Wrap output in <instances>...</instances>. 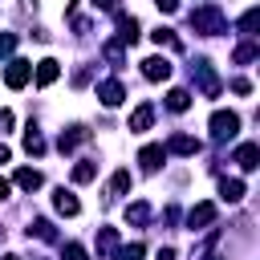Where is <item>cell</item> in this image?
<instances>
[{
    "label": "cell",
    "instance_id": "cell-1",
    "mask_svg": "<svg viewBox=\"0 0 260 260\" xmlns=\"http://www.w3.org/2000/svg\"><path fill=\"white\" fill-rule=\"evenodd\" d=\"M191 28L203 32V37H219V32H228V20H223V12L215 4H203V8L191 12Z\"/></svg>",
    "mask_w": 260,
    "mask_h": 260
},
{
    "label": "cell",
    "instance_id": "cell-2",
    "mask_svg": "<svg viewBox=\"0 0 260 260\" xmlns=\"http://www.w3.org/2000/svg\"><path fill=\"white\" fill-rule=\"evenodd\" d=\"M207 126H211V138H219V142H223V138H236V130H240V114H232V110H215Z\"/></svg>",
    "mask_w": 260,
    "mask_h": 260
},
{
    "label": "cell",
    "instance_id": "cell-3",
    "mask_svg": "<svg viewBox=\"0 0 260 260\" xmlns=\"http://www.w3.org/2000/svg\"><path fill=\"white\" fill-rule=\"evenodd\" d=\"M28 77H32V65L28 61H8V69H4V81H8V89H24L28 85Z\"/></svg>",
    "mask_w": 260,
    "mask_h": 260
},
{
    "label": "cell",
    "instance_id": "cell-4",
    "mask_svg": "<svg viewBox=\"0 0 260 260\" xmlns=\"http://www.w3.org/2000/svg\"><path fill=\"white\" fill-rule=\"evenodd\" d=\"M191 73H195V81H199V89H203L207 98H219V77L211 73V65H207V61H195V65H191Z\"/></svg>",
    "mask_w": 260,
    "mask_h": 260
},
{
    "label": "cell",
    "instance_id": "cell-5",
    "mask_svg": "<svg viewBox=\"0 0 260 260\" xmlns=\"http://www.w3.org/2000/svg\"><path fill=\"white\" fill-rule=\"evenodd\" d=\"M162 158H167V146H158V142H150V146H142V150H138V162H142V171H146V175H154V171L162 167Z\"/></svg>",
    "mask_w": 260,
    "mask_h": 260
},
{
    "label": "cell",
    "instance_id": "cell-6",
    "mask_svg": "<svg viewBox=\"0 0 260 260\" xmlns=\"http://www.w3.org/2000/svg\"><path fill=\"white\" fill-rule=\"evenodd\" d=\"M207 223H215V203H195V207L187 211V228L199 232V228H207Z\"/></svg>",
    "mask_w": 260,
    "mask_h": 260
},
{
    "label": "cell",
    "instance_id": "cell-7",
    "mask_svg": "<svg viewBox=\"0 0 260 260\" xmlns=\"http://www.w3.org/2000/svg\"><path fill=\"white\" fill-rule=\"evenodd\" d=\"M142 77L146 81H167L171 77V61L167 57H146L142 61Z\"/></svg>",
    "mask_w": 260,
    "mask_h": 260
},
{
    "label": "cell",
    "instance_id": "cell-8",
    "mask_svg": "<svg viewBox=\"0 0 260 260\" xmlns=\"http://www.w3.org/2000/svg\"><path fill=\"white\" fill-rule=\"evenodd\" d=\"M98 98H102V106H122V98H126V89H122V81H102L98 85Z\"/></svg>",
    "mask_w": 260,
    "mask_h": 260
},
{
    "label": "cell",
    "instance_id": "cell-9",
    "mask_svg": "<svg viewBox=\"0 0 260 260\" xmlns=\"http://www.w3.org/2000/svg\"><path fill=\"white\" fill-rule=\"evenodd\" d=\"M236 162H240L244 171H256V167H260V146H256V142L236 146Z\"/></svg>",
    "mask_w": 260,
    "mask_h": 260
},
{
    "label": "cell",
    "instance_id": "cell-10",
    "mask_svg": "<svg viewBox=\"0 0 260 260\" xmlns=\"http://www.w3.org/2000/svg\"><path fill=\"white\" fill-rule=\"evenodd\" d=\"M118 41H122V45H134V41H138V20L126 16V12H118Z\"/></svg>",
    "mask_w": 260,
    "mask_h": 260
},
{
    "label": "cell",
    "instance_id": "cell-11",
    "mask_svg": "<svg viewBox=\"0 0 260 260\" xmlns=\"http://www.w3.org/2000/svg\"><path fill=\"white\" fill-rule=\"evenodd\" d=\"M61 77V65L53 61V57H45V61H37V85H53Z\"/></svg>",
    "mask_w": 260,
    "mask_h": 260
},
{
    "label": "cell",
    "instance_id": "cell-12",
    "mask_svg": "<svg viewBox=\"0 0 260 260\" xmlns=\"http://www.w3.org/2000/svg\"><path fill=\"white\" fill-rule=\"evenodd\" d=\"M85 138H89L85 126H69V130H61V142H57V146H61V150H77Z\"/></svg>",
    "mask_w": 260,
    "mask_h": 260
},
{
    "label": "cell",
    "instance_id": "cell-13",
    "mask_svg": "<svg viewBox=\"0 0 260 260\" xmlns=\"http://www.w3.org/2000/svg\"><path fill=\"white\" fill-rule=\"evenodd\" d=\"M167 150H171V154H199V138H191V134H175V138L167 142Z\"/></svg>",
    "mask_w": 260,
    "mask_h": 260
},
{
    "label": "cell",
    "instance_id": "cell-14",
    "mask_svg": "<svg viewBox=\"0 0 260 260\" xmlns=\"http://www.w3.org/2000/svg\"><path fill=\"white\" fill-rule=\"evenodd\" d=\"M53 207H57L61 215H77V211H81V203H77V195H73V191H65V187H61V191L53 195Z\"/></svg>",
    "mask_w": 260,
    "mask_h": 260
},
{
    "label": "cell",
    "instance_id": "cell-15",
    "mask_svg": "<svg viewBox=\"0 0 260 260\" xmlns=\"http://www.w3.org/2000/svg\"><path fill=\"white\" fill-rule=\"evenodd\" d=\"M150 122H154V106H150V102H142V106L130 114V130H146Z\"/></svg>",
    "mask_w": 260,
    "mask_h": 260
},
{
    "label": "cell",
    "instance_id": "cell-16",
    "mask_svg": "<svg viewBox=\"0 0 260 260\" xmlns=\"http://www.w3.org/2000/svg\"><path fill=\"white\" fill-rule=\"evenodd\" d=\"M41 183H45V175H41V171H32V167H20V171H16V187H24V191H37Z\"/></svg>",
    "mask_w": 260,
    "mask_h": 260
},
{
    "label": "cell",
    "instance_id": "cell-17",
    "mask_svg": "<svg viewBox=\"0 0 260 260\" xmlns=\"http://www.w3.org/2000/svg\"><path fill=\"white\" fill-rule=\"evenodd\" d=\"M219 195H223L228 203H240V199H244V183H240V179H223V183H219Z\"/></svg>",
    "mask_w": 260,
    "mask_h": 260
},
{
    "label": "cell",
    "instance_id": "cell-18",
    "mask_svg": "<svg viewBox=\"0 0 260 260\" xmlns=\"http://www.w3.org/2000/svg\"><path fill=\"white\" fill-rule=\"evenodd\" d=\"M98 252H102V256L118 252V232H114V228H102V232H98Z\"/></svg>",
    "mask_w": 260,
    "mask_h": 260
},
{
    "label": "cell",
    "instance_id": "cell-19",
    "mask_svg": "<svg viewBox=\"0 0 260 260\" xmlns=\"http://www.w3.org/2000/svg\"><path fill=\"white\" fill-rule=\"evenodd\" d=\"M187 106H191V93H187V89H171V93H167V110H175V114H183Z\"/></svg>",
    "mask_w": 260,
    "mask_h": 260
},
{
    "label": "cell",
    "instance_id": "cell-20",
    "mask_svg": "<svg viewBox=\"0 0 260 260\" xmlns=\"http://www.w3.org/2000/svg\"><path fill=\"white\" fill-rule=\"evenodd\" d=\"M146 219H150V203H142V199H138V203H130V207H126V223H146Z\"/></svg>",
    "mask_w": 260,
    "mask_h": 260
},
{
    "label": "cell",
    "instance_id": "cell-21",
    "mask_svg": "<svg viewBox=\"0 0 260 260\" xmlns=\"http://www.w3.org/2000/svg\"><path fill=\"white\" fill-rule=\"evenodd\" d=\"M256 53H260V49H256L252 41H244V45H236V53H232V61H236V65H248V61H256Z\"/></svg>",
    "mask_w": 260,
    "mask_h": 260
},
{
    "label": "cell",
    "instance_id": "cell-22",
    "mask_svg": "<svg viewBox=\"0 0 260 260\" xmlns=\"http://www.w3.org/2000/svg\"><path fill=\"white\" fill-rule=\"evenodd\" d=\"M24 150H28V154H45V138L37 134V126L24 130Z\"/></svg>",
    "mask_w": 260,
    "mask_h": 260
},
{
    "label": "cell",
    "instance_id": "cell-23",
    "mask_svg": "<svg viewBox=\"0 0 260 260\" xmlns=\"http://www.w3.org/2000/svg\"><path fill=\"white\" fill-rule=\"evenodd\" d=\"M150 41H154V45H167V49H183V45H179V37H175L171 28H154V32H150Z\"/></svg>",
    "mask_w": 260,
    "mask_h": 260
},
{
    "label": "cell",
    "instance_id": "cell-24",
    "mask_svg": "<svg viewBox=\"0 0 260 260\" xmlns=\"http://www.w3.org/2000/svg\"><path fill=\"white\" fill-rule=\"evenodd\" d=\"M130 191V171H114V179H110V195H126Z\"/></svg>",
    "mask_w": 260,
    "mask_h": 260
},
{
    "label": "cell",
    "instance_id": "cell-25",
    "mask_svg": "<svg viewBox=\"0 0 260 260\" xmlns=\"http://www.w3.org/2000/svg\"><path fill=\"white\" fill-rule=\"evenodd\" d=\"M28 236H37V240H57V232H53V223H49V219H32Z\"/></svg>",
    "mask_w": 260,
    "mask_h": 260
},
{
    "label": "cell",
    "instance_id": "cell-26",
    "mask_svg": "<svg viewBox=\"0 0 260 260\" xmlns=\"http://www.w3.org/2000/svg\"><path fill=\"white\" fill-rule=\"evenodd\" d=\"M93 175H98V167H93V162H89V158H85V162H77V167H73V183H89V179H93Z\"/></svg>",
    "mask_w": 260,
    "mask_h": 260
},
{
    "label": "cell",
    "instance_id": "cell-27",
    "mask_svg": "<svg viewBox=\"0 0 260 260\" xmlns=\"http://www.w3.org/2000/svg\"><path fill=\"white\" fill-rule=\"evenodd\" d=\"M256 24H260V8H248V12L240 16V32H252Z\"/></svg>",
    "mask_w": 260,
    "mask_h": 260
},
{
    "label": "cell",
    "instance_id": "cell-28",
    "mask_svg": "<svg viewBox=\"0 0 260 260\" xmlns=\"http://www.w3.org/2000/svg\"><path fill=\"white\" fill-rule=\"evenodd\" d=\"M61 260H89V252H85L81 244H65V248H61Z\"/></svg>",
    "mask_w": 260,
    "mask_h": 260
},
{
    "label": "cell",
    "instance_id": "cell-29",
    "mask_svg": "<svg viewBox=\"0 0 260 260\" xmlns=\"http://www.w3.org/2000/svg\"><path fill=\"white\" fill-rule=\"evenodd\" d=\"M142 252H146L142 244H126V248L118 252V260H142Z\"/></svg>",
    "mask_w": 260,
    "mask_h": 260
},
{
    "label": "cell",
    "instance_id": "cell-30",
    "mask_svg": "<svg viewBox=\"0 0 260 260\" xmlns=\"http://www.w3.org/2000/svg\"><path fill=\"white\" fill-rule=\"evenodd\" d=\"M12 49H16V37L12 32H0V57H8Z\"/></svg>",
    "mask_w": 260,
    "mask_h": 260
},
{
    "label": "cell",
    "instance_id": "cell-31",
    "mask_svg": "<svg viewBox=\"0 0 260 260\" xmlns=\"http://www.w3.org/2000/svg\"><path fill=\"white\" fill-rule=\"evenodd\" d=\"M106 57H110L114 65H122V45H106Z\"/></svg>",
    "mask_w": 260,
    "mask_h": 260
},
{
    "label": "cell",
    "instance_id": "cell-32",
    "mask_svg": "<svg viewBox=\"0 0 260 260\" xmlns=\"http://www.w3.org/2000/svg\"><path fill=\"white\" fill-rule=\"evenodd\" d=\"M232 89H236V93H252V81H248V77H236Z\"/></svg>",
    "mask_w": 260,
    "mask_h": 260
},
{
    "label": "cell",
    "instance_id": "cell-33",
    "mask_svg": "<svg viewBox=\"0 0 260 260\" xmlns=\"http://www.w3.org/2000/svg\"><path fill=\"white\" fill-rule=\"evenodd\" d=\"M12 122H16V118H12V110H0V130H8Z\"/></svg>",
    "mask_w": 260,
    "mask_h": 260
},
{
    "label": "cell",
    "instance_id": "cell-34",
    "mask_svg": "<svg viewBox=\"0 0 260 260\" xmlns=\"http://www.w3.org/2000/svg\"><path fill=\"white\" fill-rule=\"evenodd\" d=\"M154 260H175V248H158V252H154Z\"/></svg>",
    "mask_w": 260,
    "mask_h": 260
},
{
    "label": "cell",
    "instance_id": "cell-35",
    "mask_svg": "<svg viewBox=\"0 0 260 260\" xmlns=\"http://www.w3.org/2000/svg\"><path fill=\"white\" fill-rule=\"evenodd\" d=\"M98 8H106V12H118V0H93Z\"/></svg>",
    "mask_w": 260,
    "mask_h": 260
},
{
    "label": "cell",
    "instance_id": "cell-36",
    "mask_svg": "<svg viewBox=\"0 0 260 260\" xmlns=\"http://www.w3.org/2000/svg\"><path fill=\"white\" fill-rule=\"evenodd\" d=\"M154 4H158L162 12H175V8H179V0H154Z\"/></svg>",
    "mask_w": 260,
    "mask_h": 260
},
{
    "label": "cell",
    "instance_id": "cell-37",
    "mask_svg": "<svg viewBox=\"0 0 260 260\" xmlns=\"http://www.w3.org/2000/svg\"><path fill=\"white\" fill-rule=\"evenodd\" d=\"M8 191H12V183H8V179H0V199H8Z\"/></svg>",
    "mask_w": 260,
    "mask_h": 260
},
{
    "label": "cell",
    "instance_id": "cell-38",
    "mask_svg": "<svg viewBox=\"0 0 260 260\" xmlns=\"http://www.w3.org/2000/svg\"><path fill=\"white\" fill-rule=\"evenodd\" d=\"M8 158H12V150H8L4 142H0V162H8Z\"/></svg>",
    "mask_w": 260,
    "mask_h": 260
},
{
    "label": "cell",
    "instance_id": "cell-39",
    "mask_svg": "<svg viewBox=\"0 0 260 260\" xmlns=\"http://www.w3.org/2000/svg\"><path fill=\"white\" fill-rule=\"evenodd\" d=\"M0 260H20V256H16V252H8V256H0Z\"/></svg>",
    "mask_w": 260,
    "mask_h": 260
}]
</instances>
